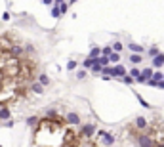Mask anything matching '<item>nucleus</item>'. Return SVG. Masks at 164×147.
Listing matches in <instances>:
<instances>
[{
	"label": "nucleus",
	"instance_id": "20e7f679",
	"mask_svg": "<svg viewBox=\"0 0 164 147\" xmlns=\"http://www.w3.org/2000/svg\"><path fill=\"white\" fill-rule=\"evenodd\" d=\"M8 115H10V111H8L6 107H2V109H0V119H6Z\"/></svg>",
	"mask_w": 164,
	"mask_h": 147
},
{
	"label": "nucleus",
	"instance_id": "f8f14e48",
	"mask_svg": "<svg viewBox=\"0 0 164 147\" xmlns=\"http://www.w3.org/2000/svg\"><path fill=\"white\" fill-rule=\"evenodd\" d=\"M97 54H99V50H97V48H94V50H92V54H90V56H92V58H95V56H97Z\"/></svg>",
	"mask_w": 164,
	"mask_h": 147
},
{
	"label": "nucleus",
	"instance_id": "1a4fd4ad",
	"mask_svg": "<svg viewBox=\"0 0 164 147\" xmlns=\"http://www.w3.org/2000/svg\"><path fill=\"white\" fill-rule=\"evenodd\" d=\"M130 59H132V63H139V61H141V58H139V56H132Z\"/></svg>",
	"mask_w": 164,
	"mask_h": 147
},
{
	"label": "nucleus",
	"instance_id": "423d86ee",
	"mask_svg": "<svg viewBox=\"0 0 164 147\" xmlns=\"http://www.w3.org/2000/svg\"><path fill=\"white\" fill-rule=\"evenodd\" d=\"M32 92H36V94H42V86H40V84H32Z\"/></svg>",
	"mask_w": 164,
	"mask_h": 147
},
{
	"label": "nucleus",
	"instance_id": "ddd939ff",
	"mask_svg": "<svg viewBox=\"0 0 164 147\" xmlns=\"http://www.w3.org/2000/svg\"><path fill=\"white\" fill-rule=\"evenodd\" d=\"M114 50L120 52V50H122V44H120V42H116V44H114Z\"/></svg>",
	"mask_w": 164,
	"mask_h": 147
},
{
	"label": "nucleus",
	"instance_id": "2eb2a0df",
	"mask_svg": "<svg viewBox=\"0 0 164 147\" xmlns=\"http://www.w3.org/2000/svg\"><path fill=\"white\" fill-rule=\"evenodd\" d=\"M162 77H164V75H162Z\"/></svg>",
	"mask_w": 164,
	"mask_h": 147
},
{
	"label": "nucleus",
	"instance_id": "9b49d317",
	"mask_svg": "<svg viewBox=\"0 0 164 147\" xmlns=\"http://www.w3.org/2000/svg\"><path fill=\"white\" fill-rule=\"evenodd\" d=\"M40 82H42V84H48V78H46V75H40Z\"/></svg>",
	"mask_w": 164,
	"mask_h": 147
},
{
	"label": "nucleus",
	"instance_id": "39448f33",
	"mask_svg": "<svg viewBox=\"0 0 164 147\" xmlns=\"http://www.w3.org/2000/svg\"><path fill=\"white\" fill-rule=\"evenodd\" d=\"M109 61H118V54H116V52H111V54H109Z\"/></svg>",
	"mask_w": 164,
	"mask_h": 147
},
{
	"label": "nucleus",
	"instance_id": "4468645a",
	"mask_svg": "<svg viewBox=\"0 0 164 147\" xmlns=\"http://www.w3.org/2000/svg\"><path fill=\"white\" fill-rule=\"evenodd\" d=\"M44 2H46V4H52V0H44Z\"/></svg>",
	"mask_w": 164,
	"mask_h": 147
},
{
	"label": "nucleus",
	"instance_id": "0eeeda50",
	"mask_svg": "<svg viewBox=\"0 0 164 147\" xmlns=\"http://www.w3.org/2000/svg\"><path fill=\"white\" fill-rule=\"evenodd\" d=\"M67 119H69L71 122H78V117L76 115H67Z\"/></svg>",
	"mask_w": 164,
	"mask_h": 147
},
{
	"label": "nucleus",
	"instance_id": "f03ea898",
	"mask_svg": "<svg viewBox=\"0 0 164 147\" xmlns=\"http://www.w3.org/2000/svg\"><path fill=\"white\" fill-rule=\"evenodd\" d=\"M136 128H147V121L145 119H138L136 121Z\"/></svg>",
	"mask_w": 164,
	"mask_h": 147
},
{
	"label": "nucleus",
	"instance_id": "9d476101",
	"mask_svg": "<svg viewBox=\"0 0 164 147\" xmlns=\"http://www.w3.org/2000/svg\"><path fill=\"white\" fill-rule=\"evenodd\" d=\"M97 61H99V65H107V63H109L107 58H101V59H97Z\"/></svg>",
	"mask_w": 164,
	"mask_h": 147
},
{
	"label": "nucleus",
	"instance_id": "7ed1b4c3",
	"mask_svg": "<svg viewBox=\"0 0 164 147\" xmlns=\"http://www.w3.org/2000/svg\"><path fill=\"white\" fill-rule=\"evenodd\" d=\"M126 71L122 69V67H114V69H111V75H124Z\"/></svg>",
	"mask_w": 164,
	"mask_h": 147
},
{
	"label": "nucleus",
	"instance_id": "f257e3e1",
	"mask_svg": "<svg viewBox=\"0 0 164 147\" xmlns=\"http://www.w3.org/2000/svg\"><path fill=\"white\" fill-rule=\"evenodd\" d=\"M162 63H164V56H162V54H160V56H157V58L153 59V65H155V67H160Z\"/></svg>",
	"mask_w": 164,
	"mask_h": 147
},
{
	"label": "nucleus",
	"instance_id": "6e6552de",
	"mask_svg": "<svg viewBox=\"0 0 164 147\" xmlns=\"http://www.w3.org/2000/svg\"><path fill=\"white\" fill-rule=\"evenodd\" d=\"M130 50H134V52H141V46H136V44H130Z\"/></svg>",
	"mask_w": 164,
	"mask_h": 147
}]
</instances>
